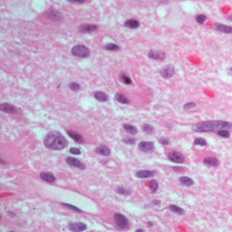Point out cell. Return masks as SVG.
<instances>
[{"instance_id": "6da1fadb", "label": "cell", "mask_w": 232, "mask_h": 232, "mask_svg": "<svg viewBox=\"0 0 232 232\" xmlns=\"http://www.w3.org/2000/svg\"><path fill=\"white\" fill-rule=\"evenodd\" d=\"M232 128V124L229 122L223 121H210L201 122L193 125L192 129L197 132H208L221 129Z\"/></svg>"}, {"instance_id": "74e56055", "label": "cell", "mask_w": 232, "mask_h": 232, "mask_svg": "<svg viewBox=\"0 0 232 232\" xmlns=\"http://www.w3.org/2000/svg\"><path fill=\"white\" fill-rule=\"evenodd\" d=\"M123 141H124V142H125V143L127 144H131V145H132V144H134L135 142V139L131 138V137H129V138L125 139Z\"/></svg>"}, {"instance_id": "1f68e13d", "label": "cell", "mask_w": 232, "mask_h": 232, "mask_svg": "<svg viewBox=\"0 0 232 232\" xmlns=\"http://www.w3.org/2000/svg\"><path fill=\"white\" fill-rule=\"evenodd\" d=\"M194 144L201 146H205L206 145V141L203 138H196L194 141Z\"/></svg>"}, {"instance_id": "f546056e", "label": "cell", "mask_w": 232, "mask_h": 232, "mask_svg": "<svg viewBox=\"0 0 232 232\" xmlns=\"http://www.w3.org/2000/svg\"><path fill=\"white\" fill-rule=\"evenodd\" d=\"M69 88L71 90V91H78L81 89V85H80L79 83H74H74H71L69 84Z\"/></svg>"}, {"instance_id": "d590c367", "label": "cell", "mask_w": 232, "mask_h": 232, "mask_svg": "<svg viewBox=\"0 0 232 232\" xmlns=\"http://www.w3.org/2000/svg\"><path fill=\"white\" fill-rule=\"evenodd\" d=\"M196 107V104L193 103V102H189V103H186L184 104V108L185 110H192Z\"/></svg>"}, {"instance_id": "7402d4cb", "label": "cell", "mask_w": 232, "mask_h": 232, "mask_svg": "<svg viewBox=\"0 0 232 232\" xmlns=\"http://www.w3.org/2000/svg\"><path fill=\"white\" fill-rule=\"evenodd\" d=\"M123 127H124V129L129 133V134H131L132 135H135L137 134V130L136 127H135L133 125L125 123V124L123 125Z\"/></svg>"}, {"instance_id": "8d00e7d4", "label": "cell", "mask_w": 232, "mask_h": 232, "mask_svg": "<svg viewBox=\"0 0 232 232\" xmlns=\"http://www.w3.org/2000/svg\"><path fill=\"white\" fill-rule=\"evenodd\" d=\"M69 152L71 154H73V155H79L81 154V151L79 149H76V148H71L69 150Z\"/></svg>"}, {"instance_id": "b9f144b4", "label": "cell", "mask_w": 232, "mask_h": 232, "mask_svg": "<svg viewBox=\"0 0 232 232\" xmlns=\"http://www.w3.org/2000/svg\"><path fill=\"white\" fill-rule=\"evenodd\" d=\"M160 201H158V200H155V201H153V204H155V205H156V206H158V205H159L160 204Z\"/></svg>"}, {"instance_id": "7a4b0ae2", "label": "cell", "mask_w": 232, "mask_h": 232, "mask_svg": "<svg viewBox=\"0 0 232 232\" xmlns=\"http://www.w3.org/2000/svg\"><path fill=\"white\" fill-rule=\"evenodd\" d=\"M44 143L48 149L59 151L66 146L67 140L61 133L57 131H52L47 134Z\"/></svg>"}, {"instance_id": "60d3db41", "label": "cell", "mask_w": 232, "mask_h": 232, "mask_svg": "<svg viewBox=\"0 0 232 232\" xmlns=\"http://www.w3.org/2000/svg\"><path fill=\"white\" fill-rule=\"evenodd\" d=\"M227 73H228L229 75L232 76V67L227 69Z\"/></svg>"}, {"instance_id": "e575fe53", "label": "cell", "mask_w": 232, "mask_h": 232, "mask_svg": "<svg viewBox=\"0 0 232 232\" xmlns=\"http://www.w3.org/2000/svg\"><path fill=\"white\" fill-rule=\"evenodd\" d=\"M62 205H63V206H65V207H67V208H68L69 209H71V210H74V211H76V212H83V211H82L81 209H79V208H77V207L73 206V205L68 204H64V203H63Z\"/></svg>"}, {"instance_id": "3957f363", "label": "cell", "mask_w": 232, "mask_h": 232, "mask_svg": "<svg viewBox=\"0 0 232 232\" xmlns=\"http://www.w3.org/2000/svg\"><path fill=\"white\" fill-rule=\"evenodd\" d=\"M71 54L81 58H87L91 54V51L85 45H76L71 49Z\"/></svg>"}, {"instance_id": "ffe728a7", "label": "cell", "mask_w": 232, "mask_h": 232, "mask_svg": "<svg viewBox=\"0 0 232 232\" xmlns=\"http://www.w3.org/2000/svg\"><path fill=\"white\" fill-rule=\"evenodd\" d=\"M125 26L129 29H137L139 27V22L137 20L129 19L125 22Z\"/></svg>"}, {"instance_id": "5bb4252c", "label": "cell", "mask_w": 232, "mask_h": 232, "mask_svg": "<svg viewBox=\"0 0 232 232\" xmlns=\"http://www.w3.org/2000/svg\"><path fill=\"white\" fill-rule=\"evenodd\" d=\"M67 134L71 138H72L75 142H76L78 143H83L84 139L83 136L81 134H79V133L74 131H67Z\"/></svg>"}, {"instance_id": "e0dca14e", "label": "cell", "mask_w": 232, "mask_h": 232, "mask_svg": "<svg viewBox=\"0 0 232 232\" xmlns=\"http://www.w3.org/2000/svg\"><path fill=\"white\" fill-rule=\"evenodd\" d=\"M40 177L42 180H45V181L48 182H54L56 180V178L53 175V174L50 173V172H42L40 174Z\"/></svg>"}, {"instance_id": "7c38bea8", "label": "cell", "mask_w": 232, "mask_h": 232, "mask_svg": "<svg viewBox=\"0 0 232 232\" xmlns=\"http://www.w3.org/2000/svg\"><path fill=\"white\" fill-rule=\"evenodd\" d=\"M0 110L2 112L8 114H14L17 112V110H16V108L14 106H12V104H10L8 103L1 104V105H0Z\"/></svg>"}, {"instance_id": "9a60e30c", "label": "cell", "mask_w": 232, "mask_h": 232, "mask_svg": "<svg viewBox=\"0 0 232 232\" xmlns=\"http://www.w3.org/2000/svg\"><path fill=\"white\" fill-rule=\"evenodd\" d=\"M155 172L149 170H139L136 173V176L139 178H147L153 177L155 176Z\"/></svg>"}, {"instance_id": "7bdbcfd3", "label": "cell", "mask_w": 232, "mask_h": 232, "mask_svg": "<svg viewBox=\"0 0 232 232\" xmlns=\"http://www.w3.org/2000/svg\"><path fill=\"white\" fill-rule=\"evenodd\" d=\"M8 214H9V216L11 217H15V214H14L12 212H8Z\"/></svg>"}, {"instance_id": "83f0119b", "label": "cell", "mask_w": 232, "mask_h": 232, "mask_svg": "<svg viewBox=\"0 0 232 232\" xmlns=\"http://www.w3.org/2000/svg\"><path fill=\"white\" fill-rule=\"evenodd\" d=\"M105 48L107 49L108 50H112V51L119 50V47L118 45L113 44V43H109V44H106L105 46Z\"/></svg>"}, {"instance_id": "4fadbf2b", "label": "cell", "mask_w": 232, "mask_h": 232, "mask_svg": "<svg viewBox=\"0 0 232 232\" xmlns=\"http://www.w3.org/2000/svg\"><path fill=\"white\" fill-rule=\"evenodd\" d=\"M98 29L97 26L95 25H83L80 27V32L83 34H89L96 31Z\"/></svg>"}, {"instance_id": "52a82bcc", "label": "cell", "mask_w": 232, "mask_h": 232, "mask_svg": "<svg viewBox=\"0 0 232 232\" xmlns=\"http://www.w3.org/2000/svg\"><path fill=\"white\" fill-rule=\"evenodd\" d=\"M138 149L139 151L144 152V153H151L155 149V146L151 142L143 141L139 144Z\"/></svg>"}, {"instance_id": "f6af8a7d", "label": "cell", "mask_w": 232, "mask_h": 232, "mask_svg": "<svg viewBox=\"0 0 232 232\" xmlns=\"http://www.w3.org/2000/svg\"><path fill=\"white\" fill-rule=\"evenodd\" d=\"M139 231H144V229H137V230H136V232H139Z\"/></svg>"}, {"instance_id": "f1b7e54d", "label": "cell", "mask_w": 232, "mask_h": 232, "mask_svg": "<svg viewBox=\"0 0 232 232\" xmlns=\"http://www.w3.org/2000/svg\"><path fill=\"white\" fill-rule=\"evenodd\" d=\"M117 193H118V194L123 195V196H129V195L131 193V191L127 189L123 188V187L118 188V189H117Z\"/></svg>"}, {"instance_id": "8fae6325", "label": "cell", "mask_w": 232, "mask_h": 232, "mask_svg": "<svg viewBox=\"0 0 232 232\" xmlns=\"http://www.w3.org/2000/svg\"><path fill=\"white\" fill-rule=\"evenodd\" d=\"M214 29H216L219 32H221L224 34H232V27L225 25L221 24V23H215L213 25Z\"/></svg>"}, {"instance_id": "d6a6232c", "label": "cell", "mask_w": 232, "mask_h": 232, "mask_svg": "<svg viewBox=\"0 0 232 232\" xmlns=\"http://www.w3.org/2000/svg\"><path fill=\"white\" fill-rule=\"evenodd\" d=\"M158 188V182L157 180H153L150 183V189H151L152 192H155L157 191Z\"/></svg>"}, {"instance_id": "4316f807", "label": "cell", "mask_w": 232, "mask_h": 232, "mask_svg": "<svg viewBox=\"0 0 232 232\" xmlns=\"http://www.w3.org/2000/svg\"><path fill=\"white\" fill-rule=\"evenodd\" d=\"M196 20L199 24H203L206 21L207 17L204 14H198V15L196 16Z\"/></svg>"}, {"instance_id": "ac0fdd59", "label": "cell", "mask_w": 232, "mask_h": 232, "mask_svg": "<svg viewBox=\"0 0 232 232\" xmlns=\"http://www.w3.org/2000/svg\"><path fill=\"white\" fill-rule=\"evenodd\" d=\"M48 18L50 20L56 21V20H61L62 19L63 16L60 12L57 10H51L48 13Z\"/></svg>"}, {"instance_id": "bcb514c9", "label": "cell", "mask_w": 232, "mask_h": 232, "mask_svg": "<svg viewBox=\"0 0 232 232\" xmlns=\"http://www.w3.org/2000/svg\"><path fill=\"white\" fill-rule=\"evenodd\" d=\"M228 19L229 20H231V21H232V16H230L229 17H228Z\"/></svg>"}, {"instance_id": "5b68a950", "label": "cell", "mask_w": 232, "mask_h": 232, "mask_svg": "<svg viewBox=\"0 0 232 232\" xmlns=\"http://www.w3.org/2000/svg\"><path fill=\"white\" fill-rule=\"evenodd\" d=\"M174 74H175V69H174V66H172L171 65L165 66L160 71V74L161 75V76L163 79H165L172 78L174 75Z\"/></svg>"}, {"instance_id": "d6986e66", "label": "cell", "mask_w": 232, "mask_h": 232, "mask_svg": "<svg viewBox=\"0 0 232 232\" xmlns=\"http://www.w3.org/2000/svg\"><path fill=\"white\" fill-rule=\"evenodd\" d=\"M94 96H95L96 100L101 102H105L108 101V96L107 94L102 91H96L94 93Z\"/></svg>"}, {"instance_id": "cb8c5ba5", "label": "cell", "mask_w": 232, "mask_h": 232, "mask_svg": "<svg viewBox=\"0 0 232 232\" xmlns=\"http://www.w3.org/2000/svg\"><path fill=\"white\" fill-rule=\"evenodd\" d=\"M116 100L117 102L122 104H129V100L125 97L122 93H117L116 95Z\"/></svg>"}, {"instance_id": "44dd1931", "label": "cell", "mask_w": 232, "mask_h": 232, "mask_svg": "<svg viewBox=\"0 0 232 232\" xmlns=\"http://www.w3.org/2000/svg\"><path fill=\"white\" fill-rule=\"evenodd\" d=\"M179 180L182 185L186 186H191L194 184L193 180L191 178L187 177V176H182V177L180 178Z\"/></svg>"}, {"instance_id": "2e32d148", "label": "cell", "mask_w": 232, "mask_h": 232, "mask_svg": "<svg viewBox=\"0 0 232 232\" xmlns=\"http://www.w3.org/2000/svg\"><path fill=\"white\" fill-rule=\"evenodd\" d=\"M95 152L97 153L100 154V155L103 156H108L110 154V153H111L109 148L105 145H102L100 146H97L95 149Z\"/></svg>"}, {"instance_id": "4dcf8cb0", "label": "cell", "mask_w": 232, "mask_h": 232, "mask_svg": "<svg viewBox=\"0 0 232 232\" xmlns=\"http://www.w3.org/2000/svg\"><path fill=\"white\" fill-rule=\"evenodd\" d=\"M121 79H122V81H123V83H124L125 84H126V85H130V84H131V82L132 81H131V79L129 76H127L125 74H124V73L121 74Z\"/></svg>"}, {"instance_id": "ba28073f", "label": "cell", "mask_w": 232, "mask_h": 232, "mask_svg": "<svg viewBox=\"0 0 232 232\" xmlns=\"http://www.w3.org/2000/svg\"><path fill=\"white\" fill-rule=\"evenodd\" d=\"M148 56L150 59H154V60L163 61L165 59V53L162 51L151 50L148 53Z\"/></svg>"}, {"instance_id": "8992f818", "label": "cell", "mask_w": 232, "mask_h": 232, "mask_svg": "<svg viewBox=\"0 0 232 232\" xmlns=\"http://www.w3.org/2000/svg\"><path fill=\"white\" fill-rule=\"evenodd\" d=\"M168 158L170 161L177 163H182L184 161V157L181 153L177 151H172L168 154Z\"/></svg>"}, {"instance_id": "603a6c76", "label": "cell", "mask_w": 232, "mask_h": 232, "mask_svg": "<svg viewBox=\"0 0 232 232\" xmlns=\"http://www.w3.org/2000/svg\"><path fill=\"white\" fill-rule=\"evenodd\" d=\"M204 163L210 166H217L219 162L216 157H207L204 160Z\"/></svg>"}, {"instance_id": "836d02e7", "label": "cell", "mask_w": 232, "mask_h": 232, "mask_svg": "<svg viewBox=\"0 0 232 232\" xmlns=\"http://www.w3.org/2000/svg\"><path fill=\"white\" fill-rule=\"evenodd\" d=\"M218 134L223 137H229L230 135V133L226 129H221L218 131Z\"/></svg>"}, {"instance_id": "ee69618b", "label": "cell", "mask_w": 232, "mask_h": 232, "mask_svg": "<svg viewBox=\"0 0 232 232\" xmlns=\"http://www.w3.org/2000/svg\"><path fill=\"white\" fill-rule=\"evenodd\" d=\"M153 225H154L153 223L151 222V221H149V222H148V225H149V227H153Z\"/></svg>"}, {"instance_id": "f35d334b", "label": "cell", "mask_w": 232, "mask_h": 232, "mask_svg": "<svg viewBox=\"0 0 232 232\" xmlns=\"http://www.w3.org/2000/svg\"><path fill=\"white\" fill-rule=\"evenodd\" d=\"M159 142L161 144H163V145H166V146L169 145L170 143L169 139H168V138H166V137H161V138L159 139Z\"/></svg>"}, {"instance_id": "d4e9b609", "label": "cell", "mask_w": 232, "mask_h": 232, "mask_svg": "<svg viewBox=\"0 0 232 232\" xmlns=\"http://www.w3.org/2000/svg\"><path fill=\"white\" fill-rule=\"evenodd\" d=\"M169 208H170V210H171L172 212L175 213V214L182 215L184 213V210H183V209L181 208L179 206H176V205H171V206H170Z\"/></svg>"}, {"instance_id": "30bf717a", "label": "cell", "mask_w": 232, "mask_h": 232, "mask_svg": "<svg viewBox=\"0 0 232 232\" xmlns=\"http://www.w3.org/2000/svg\"><path fill=\"white\" fill-rule=\"evenodd\" d=\"M69 229L71 231H83L87 229V225L84 223H71L68 225Z\"/></svg>"}, {"instance_id": "277c9868", "label": "cell", "mask_w": 232, "mask_h": 232, "mask_svg": "<svg viewBox=\"0 0 232 232\" xmlns=\"http://www.w3.org/2000/svg\"><path fill=\"white\" fill-rule=\"evenodd\" d=\"M114 217L117 227L119 229H123L128 228L129 226V223L125 216H123L121 214H119V213H117V214L114 215Z\"/></svg>"}, {"instance_id": "9c48e42d", "label": "cell", "mask_w": 232, "mask_h": 232, "mask_svg": "<svg viewBox=\"0 0 232 232\" xmlns=\"http://www.w3.org/2000/svg\"><path fill=\"white\" fill-rule=\"evenodd\" d=\"M66 162L68 165L71 166V167L79 168L81 170H85L86 168L85 164L82 163L80 160L76 159L74 157H67L66 159Z\"/></svg>"}, {"instance_id": "484cf974", "label": "cell", "mask_w": 232, "mask_h": 232, "mask_svg": "<svg viewBox=\"0 0 232 232\" xmlns=\"http://www.w3.org/2000/svg\"><path fill=\"white\" fill-rule=\"evenodd\" d=\"M142 130L144 132L148 133V134H151L153 132L154 128L153 126L149 124H144L142 126Z\"/></svg>"}, {"instance_id": "ab89813d", "label": "cell", "mask_w": 232, "mask_h": 232, "mask_svg": "<svg viewBox=\"0 0 232 232\" xmlns=\"http://www.w3.org/2000/svg\"><path fill=\"white\" fill-rule=\"evenodd\" d=\"M69 2H73V3H79V4H83L86 0H67Z\"/></svg>"}]
</instances>
